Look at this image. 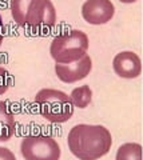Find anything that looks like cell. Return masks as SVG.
Masks as SVG:
<instances>
[{"instance_id":"obj_3","label":"cell","mask_w":143,"mask_h":160,"mask_svg":"<svg viewBox=\"0 0 143 160\" xmlns=\"http://www.w3.org/2000/svg\"><path fill=\"white\" fill-rule=\"evenodd\" d=\"M33 102L42 116L51 123H66L75 111L71 98L60 89L43 88L35 95Z\"/></svg>"},{"instance_id":"obj_8","label":"cell","mask_w":143,"mask_h":160,"mask_svg":"<svg viewBox=\"0 0 143 160\" xmlns=\"http://www.w3.org/2000/svg\"><path fill=\"white\" fill-rule=\"evenodd\" d=\"M114 72L122 79H136L142 73L140 58L132 51H122L112 60Z\"/></svg>"},{"instance_id":"obj_13","label":"cell","mask_w":143,"mask_h":160,"mask_svg":"<svg viewBox=\"0 0 143 160\" xmlns=\"http://www.w3.org/2000/svg\"><path fill=\"white\" fill-rule=\"evenodd\" d=\"M0 160H15V153L6 147H0Z\"/></svg>"},{"instance_id":"obj_4","label":"cell","mask_w":143,"mask_h":160,"mask_svg":"<svg viewBox=\"0 0 143 160\" xmlns=\"http://www.w3.org/2000/svg\"><path fill=\"white\" fill-rule=\"evenodd\" d=\"M88 36L80 29H71L70 32L59 35L51 42L50 55L55 63L66 64L82 59L88 51Z\"/></svg>"},{"instance_id":"obj_10","label":"cell","mask_w":143,"mask_h":160,"mask_svg":"<svg viewBox=\"0 0 143 160\" xmlns=\"http://www.w3.org/2000/svg\"><path fill=\"white\" fill-rule=\"evenodd\" d=\"M70 98L72 100L74 107L76 108H87L92 102V89L90 88V86H80L72 89V92L70 95Z\"/></svg>"},{"instance_id":"obj_15","label":"cell","mask_w":143,"mask_h":160,"mask_svg":"<svg viewBox=\"0 0 143 160\" xmlns=\"http://www.w3.org/2000/svg\"><path fill=\"white\" fill-rule=\"evenodd\" d=\"M119 2L123 4H132V3H136L138 0H119Z\"/></svg>"},{"instance_id":"obj_1","label":"cell","mask_w":143,"mask_h":160,"mask_svg":"<svg viewBox=\"0 0 143 160\" xmlns=\"http://www.w3.org/2000/svg\"><path fill=\"white\" fill-rule=\"evenodd\" d=\"M70 152L80 160H96L110 152L111 132L100 124H76L67 136Z\"/></svg>"},{"instance_id":"obj_5","label":"cell","mask_w":143,"mask_h":160,"mask_svg":"<svg viewBox=\"0 0 143 160\" xmlns=\"http://www.w3.org/2000/svg\"><path fill=\"white\" fill-rule=\"evenodd\" d=\"M20 153L26 160H59L62 149L51 136L28 135L20 143Z\"/></svg>"},{"instance_id":"obj_7","label":"cell","mask_w":143,"mask_h":160,"mask_svg":"<svg viewBox=\"0 0 143 160\" xmlns=\"http://www.w3.org/2000/svg\"><path fill=\"white\" fill-rule=\"evenodd\" d=\"M115 15V6L111 0H86L82 6V16L88 24L102 26Z\"/></svg>"},{"instance_id":"obj_12","label":"cell","mask_w":143,"mask_h":160,"mask_svg":"<svg viewBox=\"0 0 143 160\" xmlns=\"http://www.w3.org/2000/svg\"><path fill=\"white\" fill-rule=\"evenodd\" d=\"M12 83V76L6 68L0 67V95H4Z\"/></svg>"},{"instance_id":"obj_11","label":"cell","mask_w":143,"mask_h":160,"mask_svg":"<svg viewBox=\"0 0 143 160\" xmlns=\"http://www.w3.org/2000/svg\"><path fill=\"white\" fill-rule=\"evenodd\" d=\"M116 160H142V146L138 143H125L118 148Z\"/></svg>"},{"instance_id":"obj_9","label":"cell","mask_w":143,"mask_h":160,"mask_svg":"<svg viewBox=\"0 0 143 160\" xmlns=\"http://www.w3.org/2000/svg\"><path fill=\"white\" fill-rule=\"evenodd\" d=\"M16 131V122L13 113L9 111L7 104L0 102V142H8Z\"/></svg>"},{"instance_id":"obj_14","label":"cell","mask_w":143,"mask_h":160,"mask_svg":"<svg viewBox=\"0 0 143 160\" xmlns=\"http://www.w3.org/2000/svg\"><path fill=\"white\" fill-rule=\"evenodd\" d=\"M3 39H4V23H3L2 15H0V46L3 43Z\"/></svg>"},{"instance_id":"obj_2","label":"cell","mask_w":143,"mask_h":160,"mask_svg":"<svg viewBox=\"0 0 143 160\" xmlns=\"http://www.w3.org/2000/svg\"><path fill=\"white\" fill-rule=\"evenodd\" d=\"M13 22L23 28L44 31L56 24V9L51 0H9Z\"/></svg>"},{"instance_id":"obj_6","label":"cell","mask_w":143,"mask_h":160,"mask_svg":"<svg viewBox=\"0 0 143 160\" xmlns=\"http://www.w3.org/2000/svg\"><path fill=\"white\" fill-rule=\"evenodd\" d=\"M54 69H55V73L60 82L66 84H74L79 80L86 79L90 75L92 69V60L90 55L86 53L82 59H79L74 63H56Z\"/></svg>"}]
</instances>
